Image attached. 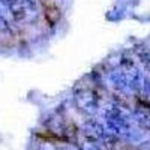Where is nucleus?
Wrapping results in <instances>:
<instances>
[{
  "instance_id": "nucleus-3",
  "label": "nucleus",
  "mask_w": 150,
  "mask_h": 150,
  "mask_svg": "<svg viewBox=\"0 0 150 150\" xmlns=\"http://www.w3.org/2000/svg\"><path fill=\"white\" fill-rule=\"evenodd\" d=\"M102 80L114 93H117L120 96H134L126 75H125V72L119 66L107 69L104 72Z\"/></svg>"
},
{
  "instance_id": "nucleus-2",
  "label": "nucleus",
  "mask_w": 150,
  "mask_h": 150,
  "mask_svg": "<svg viewBox=\"0 0 150 150\" xmlns=\"http://www.w3.org/2000/svg\"><path fill=\"white\" fill-rule=\"evenodd\" d=\"M3 2L6 3L12 20H14V23L17 24V27L20 30L36 26V24L39 23V20L42 18L41 14L32 11L29 6L24 5L21 0H3Z\"/></svg>"
},
{
  "instance_id": "nucleus-5",
  "label": "nucleus",
  "mask_w": 150,
  "mask_h": 150,
  "mask_svg": "<svg viewBox=\"0 0 150 150\" xmlns=\"http://www.w3.org/2000/svg\"><path fill=\"white\" fill-rule=\"evenodd\" d=\"M135 54H137V59H138L140 65L147 72H150V48L149 47H140V48L135 50Z\"/></svg>"
},
{
  "instance_id": "nucleus-6",
  "label": "nucleus",
  "mask_w": 150,
  "mask_h": 150,
  "mask_svg": "<svg viewBox=\"0 0 150 150\" xmlns=\"http://www.w3.org/2000/svg\"><path fill=\"white\" fill-rule=\"evenodd\" d=\"M50 129H51L57 137H66V125H65V120L62 117H54L50 120Z\"/></svg>"
},
{
  "instance_id": "nucleus-9",
  "label": "nucleus",
  "mask_w": 150,
  "mask_h": 150,
  "mask_svg": "<svg viewBox=\"0 0 150 150\" xmlns=\"http://www.w3.org/2000/svg\"><path fill=\"white\" fill-rule=\"evenodd\" d=\"M62 150H83L80 144H74V143H68L62 147Z\"/></svg>"
},
{
  "instance_id": "nucleus-4",
  "label": "nucleus",
  "mask_w": 150,
  "mask_h": 150,
  "mask_svg": "<svg viewBox=\"0 0 150 150\" xmlns=\"http://www.w3.org/2000/svg\"><path fill=\"white\" fill-rule=\"evenodd\" d=\"M21 30L17 27V24L12 20L6 3L3 0H0V38H5V39L15 38L18 36Z\"/></svg>"
},
{
  "instance_id": "nucleus-8",
  "label": "nucleus",
  "mask_w": 150,
  "mask_h": 150,
  "mask_svg": "<svg viewBox=\"0 0 150 150\" xmlns=\"http://www.w3.org/2000/svg\"><path fill=\"white\" fill-rule=\"evenodd\" d=\"M60 147L57 144H53V143H50V141H42L38 144V150H59Z\"/></svg>"
},
{
  "instance_id": "nucleus-1",
  "label": "nucleus",
  "mask_w": 150,
  "mask_h": 150,
  "mask_svg": "<svg viewBox=\"0 0 150 150\" xmlns=\"http://www.w3.org/2000/svg\"><path fill=\"white\" fill-rule=\"evenodd\" d=\"M102 98L95 81L89 84H81L74 90V104L80 112L87 117H98Z\"/></svg>"
},
{
  "instance_id": "nucleus-7",
  "label": "nucleus",
  "mask_w": 150,
  "mask_h": 150,
  "mask_svg": "<svg viewBox=\"0 0 150 150\" xmlns=\"http://www.w3.org/2000/svg\"><path fill=\"white\" fill-rule=\"evenodd\" d=\"M21 2L29 6L32 11L38 12V14H41L42 15V12H44V0H21Z\"/></svg>"
}]
</instances>
